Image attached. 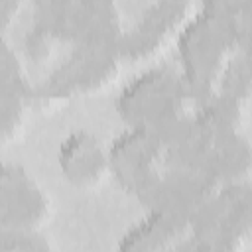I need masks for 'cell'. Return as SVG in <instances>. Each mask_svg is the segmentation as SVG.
Segmentation results:
<instances>
[{"instance_id":"1","label":"cell","mask_w":252,"mask_h":252,"mask_svg":"<svg viewBox=\"0 0 252 252\" xmlns=\"http://www.w3.org/2000/svg\"><path fill=\"white\" fill-rule=\"evenodd\" d=\"M250 0H211L189 16L175 37V49L177 71L195 106L217 94L230 61L250 49Z\"/></svg>"},{"instance_id":"2","label":"cell","mask_w":252,"mask_h":252,"mask_svg":"<svg viewBox=\"0 0 252 252\" xmlns=\"http://www.w3.org/2000/svg\"><path fill=\"white\" fill-rule=\"evenodd\" d=\"M114 108L124 128L152 132L163 142L193 114L195 102L177 67L159 63L132 77L120 89Z\"/></svg>"},{"instance_id":"3","label":"cell","mask_w":252,"mask_h":252,"mask_svg":"<svg viewBox=\"0 0 252 252\" xmlns=\"http://www.w3.org/2000/svg\"><path fill=\"white\" fill-rule=\"evenodd\" d=\"M30 24L51 43L116 47L124 32L120 12L106 0H41L30 6Z\"/></svg>"},{"instance_id":"4","label":"cell","mask_w":252,"mask_h":252,"mask_svg":"<svg viewBox=\"0 0 252 252\" xmlns=\"http://www.w3.org/2000/svg\"><path fill=\"white\" fill-rule=\"evenodd\" d=\"M118 67L116 47L71 45L61 61L37 83H32V106L49 108L73 96L100 91L116 77Z\"/></svg>"},{"instance_id":"5","label":"cell","mask_w":252,"mask_h":252,"mask_svg":"<svg viewBox=\"0 0 252 252\" xmlns=\"http://www.w3.org/2000/svg\"><path fill=\"white\" fill-rule=\"evenodd\" d=\"M250 181L219 185L191 220V252H240L250 232Z\"/></svg>"},{"instance_id":"6","label":"cell","mask_w":252,"mask_h":252,"mask_svg":"<svg viewBox=\"0 0 252 252\" xmlns=\"http://www.w3.org/2000/svg\"><path fill=\"white\" fill-rule=\"evenodd\" d=\"M106 150L108 173L122 191L140 201L165 165L161 138L146 130L124 128Z\"/></svg>"},{"instance_id":"7","label":"cell","mask_w":252,"mask_h":252,"mask_svg":"<svg viewBox=\"0 0 252 252\" xmlns=\"http://www.w3.org/2000/svg\"><path fill=\"white\" fill-rule=\"evenodd\" d=\"M49 215V197L20 163H0V238L39 232Z\"/></svg>"},{"instance_id":"8","label":"cell","mask_w":252,"mask_h":252,"mask_svg":"<svg viewBox=\"0 0 252 252\" xmlns=\"http://www.w3.org/2000/svg\"><path fill=\"white\" fill-rule=\"evenodd\" d=\"M219 185L222 183L199 169L163 165L140 203L146 207V211L163 213L191 222L219 189Z\"/></svg>"},{"instance_id":"9","label":"cell","mask_w":252,"mask_h":252,"mask_svg":"<svg viewBox=\"0 0 252 252\" xmlns=\"http://www.w3.org/2000/svg\"><path fill=\"white\" fill-rule=\"evenodd\" d=\"M191 14L193 6L187 2L163 0L150 4L130 28H124L116 45L120 63L152 59L167 43L175 41Z\"/></svg>"},{"instance_id":"10","label":"cell","mask_w":252,"mask_h":252,"mask_svg":"<svg viewBox=\"0 0 252 252\" xmlns=\"http://www.w3.org/2000/svg\"><path fill=\"white\" fill-rule=\"evenodd\" d=\"M57 167L73 187H94L108 175L106 144L87 128L71 130L57 146Z\"/></svg>"},{"instance_id":"11","label":"cell","mask_w":252,"mask_h":252,"mask_svg":"<svg viewBox=\"0 0 252 252\" xmlns=\"http://www.w3.org/2000/svg\"><path fill=\"white\" fill-rule=\"evenodd\" d=\"M32 108V81L10 41L0 37V144L18 136Z\"/></svg>"},{"instance_id":"12","label":"cell","mask_w":252,"mask_h":252,"mask_svg":"<svg viewBox=\"0 0 252 252\" xmlns=\"http://www.w3.org/2000/svg\"><path fill=\"white\" fill-rule=\"evenodd\" d=\"M116 252H191V222L148 211L122 234Z\"/></svg>"},{"instance_id":"13","label":"cell","mask_w":252,"mask_h":252,"mask_svg":"<svg viewBox=\"0 0 252 252\" xmlns=\"http://www.w3.org/2000/svg\"><path fill=\"white\" fill-rule=\"evenodd\" d=\"M10 252H51V248L49 242L39 232H32L26 236H18L12 242Z\"/></svg>"}]
</instances>
